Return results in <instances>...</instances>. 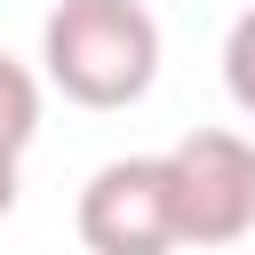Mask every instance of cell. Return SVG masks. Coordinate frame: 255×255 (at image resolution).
Instances as JSON below:
<instances>
[{"instance_id":"6da1fadb","label":"cell","mask_w":255,"mask_h":255,"mask_svg":"<svg viewBox=\"0 0 255 255\" xmlns=\"http://www.w3.org/2000/svg\"><path fill=\"white\" fill-rule=\"evenodd\" d=\"M40 64L80 112H128L159 80V24L143 0H56L40 24Z\"/></svg>"},{"instance_id":"7a4b0ae2","label":"cell","mask_w":255,"mask_h":255,"mask_svg":"<svg viewBox=\"0 0 255 255\" xmlns=\"http://www.w3.org/2000/svg\"><path fill=\"white\" fill-rule=\"evenodd\" d=\"M175 175V239L183 247H231L255 231V143L231 128H191L167 151Z\"/></svg>"},{"instance_id":"3957f363","label":"cell","mask_w":255,"mask_h":255,"mask_svg":"<svg viewBox=\"0 0 255 255\" xmlns=\"http://www.w3.org/2000/svg\"><path fill=\"white\" fill-rule=\"evenodd\" d=\"M80 239L96 255H159V247H183L175 239V175H167V151L96 167L88 191H80Z\"/></svg>"},{"instance_id":"277c9868","label":"cell","mask_w":255,"mask_h":255,"mask_svg":"<svg viewBox=\"0 0 255 255\" xmlns=\"http://www.w3.org/2000/svg\"><path fill=\"white\" fill-rule=\"evenodd\" d=\"M32 135H40V80L16 56H0V151H24Z\"/></svg>"},{"instance_id":"5b68a950","label":"cell","mask_w":255,"mask_h":255,"mask_svg":"<svg viewBox=\"0 0 255 255\" xmlns=\"http://www.w3.org/2000/svg\"><path fill=\"white\" fill-rule=\"evenodd\" d=\"M223 88H231V104L255 120V8L223 32Z\"/></svg>"},{"instance_id":"8992f818","label":"cell","mask_w":255,"mask_h":255,"mask_svg":"<svg viewBox=\"0 0 255 255\" xmlns=\"http://www.w3.org/2000/svg\"><path fill=\"white\" fill-rule=\"evenodd\" d=\"M16 159H24V151H0V215L16 207Z\"/></svg>"}]
</instances>
